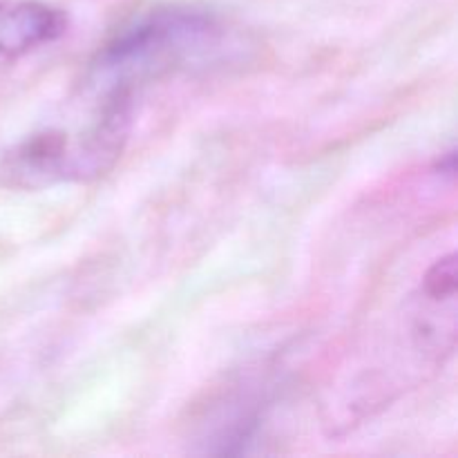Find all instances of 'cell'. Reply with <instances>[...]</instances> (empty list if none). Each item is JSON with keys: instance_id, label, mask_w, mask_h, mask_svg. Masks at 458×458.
I'll return each mask as SVG.
<instances>
[{"instance_id": "3", "label": "cell", "mask_w": 458, "mask_h": 458, "mask_svg": "<svg viewBox=\"0 0 458 458\" xmlns=\"http://www.w3.org/2000/svg\"><path fill=\"white\" fill-rule=\"evenodd\" d=\"M67 18L38 0H0V70L61 38Z\"/></svg>"}, {"instance_id": "2", "label": "cell", "mask_w": 458, "mask_h": 458, "mask_svg": "<svg viewBox=\"0 0 458 458\" xmlns=\"http://www.w3.org/2000/svg\"><path fill=\"white\" fill-rule=\"evenodd\" d=\"M132 128V98H103L79 128H47L0 150V188L45 191L92 182L114 168Z\"/></svg>"}, {"instance_id": "1", "label": "cell", "mask_w": 458, "mask_h": 458, "mask_svg": "<svg viewBox=\"0 0 458 458\" xmlns=\"http://www.w3.org/2000/svg\"><path fill=\"white\" fill-rule=\"evenodd\" d=\"M226 45V30L197 7H159L116 30L85 72V89L98 101L132 98L134 89L177 72L208 65Z\"/></svg>"}]
</instances>
